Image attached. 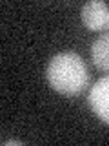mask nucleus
Wrapping results in <instances>:
<instances>
[{
  "mask_svg": "<svg viewBox=\"0 0 109 146\" xmlns=\"http://www.w3.org/2000/svg\"><path fill=\"white\" fill-rule=\"evenodd\" d=\"M82 22L91 31H102L109 27V6L100 0H91L82 7Z\"/></svg>",
  "mask_w": 109,
  "mask_h": 146,
  "instance_id": "f03ea898",
  "label": "nucleus"
},
{
  "mask_svg": "<svg viewBox=\"0 0 109 146\" xmlns=\"http://www.w3.org/2000/svg\"><path fill=\"white\" fill-rule=\"evenodd\" d=\"M89 106L100 121L109 124V77H102L89 91Z\"/></svg>",
  "mask_w": 109,
  "mask_h": 146,
  "instance_id": "7ed1b4c3",
  "label": "nucleus"
},
{
  "mask_svg": "<svg viewBox=\"0 0 109 146\" xmlns=\"http://www.w3.org/2000/svg\"><path fill=\"white\" fill-rule=\"evenodd\" d=\"M93 64L102 71H109V33L98 36L91 46Z\"/></svg>",
  "mask_w": 109,
  "mask_h": 146,
  "instance_id": "20e7f679",
  "label": "nucleus"
},
{
  "mask_svg": "<svg viewBox=\"0 0 109 146\" xmlns=\"http://www.w3.org/2000/svg\"><path fill=\"white\" fill-rule=\"evenodd\" d=\"M47 82L62 95H76L87 86L89 73L85 62L76 53H58L51 58L45 71Z\"/></svg>",
  "mask_w": 109,
  "mask_h": 146,
  "instance_id": "f257e3e1",
  "label": "nucleus"
}]
</instances>
